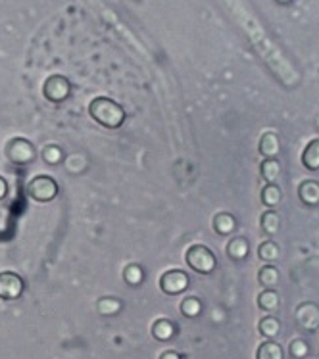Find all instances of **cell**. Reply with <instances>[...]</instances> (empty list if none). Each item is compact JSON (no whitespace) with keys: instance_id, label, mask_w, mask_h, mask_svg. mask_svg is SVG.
Masks as SVG:
<instances>
[{"instance_id":"obj_1","label":"cell","mask_w":319,"mask_h":359,"mask_svg":"<svg viewBox=\"0 0 319 359\" xmlns=\"http://www.w3.org/2000/svg\"><path fill=\"white\" fill-rule=\"evenodd\" d=\"M89 116L106 129H119L121 125L125 123L123 106L108 98V96H97L95 100H90Z\"/></svg>"},{"instance_id":"obj_23","label":"cell","mask_w":319,"mask_h":359,"mask_svg":"<svg viewBox=\"0 0 319 359\" xmlns=\"http://www.w3.org/2000/svg\"><path fill=\"white\" fill-rule=\"evenodd\" d=\"M258 256L262 262H275V259H279V246L273 241H266L258 248Z\"/></svg>"},{"instance_id":"obj_22","label":"cell","mask_w":319,"mask_h":359,"mask_svg":"<svg viewBox=\"0 0 319 359\" xmlns=\"http://www.w3.org/2000/svg\"><path fill=\"white\" fill-rule=\"evenodd\" d=\"M262 202L267 205V208H273L281 202V191H279V187H275V184H266L264 187V191H262Z\"/></svg>"},{"instance_id":"obj_6","label":"cell","mask_w":319,"mask_h":359,"mask_svg":"<svg viewBox=\"0 0 319 359\" xmlns=\"http://www.w3.org/2000/svg\"><path fill=\"white\" fill-rule=\"evenodd\" d=\"M25 290V283L14 271H2L0 273V300H18Z\"/></svg>"},{"instance_id":"obj_26","label":"cell","mask_w":319,"mask_h":359,"mask_svg":"<svg viewBox=\"0 0 319 359\" xmlns=\"http://www.w3.org/2000/svg\"><path fill=\"white\" fill-rule=\"evenodd\" d=\"M290 353L298 359L306 358V353H308V346H306L304 340H294V342L290 344Z\"/></svg>"},{"instance_id":"obj_9","label":"cell","mask_w":319,"mask_h":359,"mask_svg":"<svg viewBox=\"0 0 319 359\" xmlns=\"http://www.w3.org/2000/svg\"><path fill=\"white\" fill-rule=\"evenodd\" d=\"M298 196L306 205L319 204V184L315 181H304L298 189Z\"/></svg>"},{"instance_id":"obj_11","label":"cell","mask_w":319,"mask_h":359,"mask_svg":"<svg viewBox=\"0 0 319 359\" xmlns=\"http://www.w3.org/2000/svg\"><path fill=\"white\" fill-rule=\"evenodd\" d=\"M123 309V304L118 298H111V296H104L97 302V311L100 316L104 317H114L118 316L119 311Z\"/></svg>"},{"instance_id":"obj_4","label":"cell","mask_w":319,"mask_h":359,"mask_svg":"<svg viewBox=\"0 0 319 359\" xmlns=\"http://www.w3.org/2000/svg\"><path fill=\"white\" fill-rule=\"evenodd\" d=\"M43 95H45V98L48 102H64V100H67L69 95H72V83H69V79L64 77V75H50V77L45 81V85H43Z\"/></svg>"},{"instance_id":"obj_2","label":"cell","mask_w":319,"mask_h":359,"mask_svg":"<svg viewBox=\"0 0 319 359\" xmlns=\"http://www.w3.org/2000/svg\"><path fill=\"white\" fill-rule=\"evenodd\" d=\"M185 259L186 265L194 273H201V275H210L215 269L214 252L204 244H193L191 248L186 250Z\"/></svg>"},{"instance_id":"obj_20","label":"cell","mask_w":319,"mask_h":359,"mask_svg":"<svg viewBox=\"0 0 319 359\" xmlns=\"http://www.w3.org/2000/svg\"><path fill=\"white\" fill-rule=\"evenodd\" d=\"M227 254L233 259H245L248 256V242L245 238H235V241L229 242L227 246Z\"/></svg>"},{"instance_id":"obj_21","label":"cell","mask_w":319,"mask_h":359,"mask_svg":"<svg viewBox=\"0 0 319 359\" xmlns=\"http://www.w3.org/2000/svg\"><path fill=\"white\" fill-rule=\"evenodd\" d=\"M181 313L185 317H191V319L198 317L202 313V302L198 298H193V296L185 298L181 302Z\"/></svg>"},{"instance_id":"obj_3","label":"cell","mask_w":319,"mask_h":359,"mask_svg":"<svg viewBox=\"0 0 319 359\" xmlns=\"http://www.w3.org/2000/svg\"><path fill=\"white\" fill-rule=\"evenodd\" d=\"M58 183L54 181L53 177L48 175H39L33 177L27 184V196H29L33 202H39V204H48L53 202L56 196H58Z\"/></svg>"},{"instance_id":"obj_28","label":"cell","mask_w":319,"mask_h":359,"mask_svg":"<svg viewBox=\"0 0 319 359\" xmlns=\"http://www.w3.org/2000/svg\"><path fill=\"white\" fill-rule=\"evenodd\" d=\"M160 359H181V355L177 352H163Z\"/></svg>"},{"instance_id":"obj_12","label":"cell","mask_w":319,"mask_h":359,"mask_svg":"<svg viewBox=\"0 0 319 359\" xmlns=\"http://www.w3.org/2000/svg\"><path fill=\"white\" fill-rule=\"evenodd\" d=\"M302 163L306 169L310 171H318L319 169V139L312 140L308 147H306L304 154H302Z\"/></svg>"},{"instance_id":"obj_19","label":"cell","mask_w":319,"mask_h":359,"mask_svg":"<svg viewBox=\"0 0 319 359\" xmlns=\"http://www.w3.org/2000/svg\"><path fill=\"white\" fill-rule=\"evenodd\" d=\"M258 306H260L264 311H275V309L279 308V296H277V292L271 290V288H266V290L258 296Z\"/></svg>"},{"instance_id":"obj_14","label":"cell","mask_w":319,"mask_h":359,"mask_svg":"<svg viewBox=\"0 0 319 359\" xmlns=\"http://www.w3.org/2000/svg\"><path fill=\"white\" fill-rule=\"evenodd\" d=\"M262 175L267 181V184H275V181L279 179L281 175V165H279V161L275 160V158H269L262 163Z\"/></svg>"},{"instance_id":"obj_25","label":"cell","mask_w":319,"mask_h":359,"mask_svg":"<svg viewBox=\"0 0 319 359\" xmlns=\"http://www.w3.org/2000/svg\"><path fill=\"white\" fill-rule=\"evenodd\" d=\"M260 332L266 338H273L279 334V321L275 317H266L260 321Z\"/></svg>"},{"instance_id":"obj_7","label":"cell","mask_w":319,"mask_h":359,"mask_svg":"<svg viewBox=\"0 0 319 359\" xmlns=\"http://www.w3.org/2000/svg\"><path fill=\"white\" fill-rule=\"evenodd\" d=\"M6 154L15 165H27L35 160V147L27 139H14L8 144Z\"/></svg>"},{"instance_id":"obj_18","label":"cell","mask_w":319,"mask_h":359,"mask_svg":"<svg viewBox=\"0 0 319 359\" xmlns=\"http://www.w3.org/2000/svg\"><path fill=\"white\" fill-rule=\"evenodd\" d=\"M258 280H260V285L264 288H271L273 290L275 286L279 285V271L275 267H271V265H266V267H262Z\"/></svg>"},{"instance_id":"obj_13","label":"cell","mask_w":319,"mask_h":359,"mask_svg":"<svg viewBox=\"0 0 319 359\" xmlns=\"http://www.w3.org/2000/svg\"><path fill=\"white\" fill-rule=\"evenodd\" d=\"M260 152L266 156L267 160L277 156V152H279V140H277V135H273V133H266V135L262 137Z\"/></svg>"},{"instance_id":"obj_8","label":"cell","mask_w":319,"mask_h":359,"mask_svg":"<svg viewBox=\"0 0 319 359\" xmlns=\"http://www.w3.org/2000/svg\"><path fill=\"white\" fill-rule=\"evenodd\" d=\"M237 229V219L231 213H217L214 217V231L217 235L227 236Z\"/></svg>"},{"instance_id":"obj_27","label":"cell","mask_w":319,"mask_h":359,"mask_svg":"<svg viewBox=\"0 0 319 359\" xmlns=\"http://www.w3.org/2000/svg\"><path fill=\"white\" fill-rule=\"evenodd\" d=\"M6 194H8L6 179H4V177H0V202L6 198Z\"/></svg>"},{"instance_id":"obj_10","label":"cell","mask_w":319,"mask_h":359,"mask_svg":"<svg viewBox=\"0 0 319 359\" xmlns=\"http://www.w3.org/2000/svg\"><path fill=\"white\" fill-rule=\"evenodd\" d=\"M152 337L160 340V342H168V340L175 337V325L168 321V319H158L152 325Z\"/></svg>"},{"instance_id":"obj_29","label":"cell","mask_w":319,"mask_h":359,"mask_svg":"<svg viewBox=\"0 0 319 359\" xmlns=\"http://www.w3.org/2000/svg\"><path fill=\"white\" fill-rule=\"evenodd\" d=\"M275 2H279V4H290L292 0H275Z\"/></svg>"},{"instance_id":"obj_16","label":"cell","mask_w":319,"mask_h":359,"mask_svg":"<svg viewBox=\"0 0 319 359\" xmlns=\"http://www.w3.org/2000/svg\"><path fill=\"white\" fill-rule=\"evenodd\" d=\"M123 280H125L129 286H133V288L135 286L142 285V280H144V269L137 264L127 265L125 269H123Z\"/></svg>"},{"instance_id":"obj_17","label":"cell","mask_w":319,"mask_h":359,"mask_svg":"<svg viewBox=\"0 0 319 359\" xmlns=\"http://www.w3.org/2000/svg\"><path fill=\"white\" fill-rule=\"evenodd\" d=\"M279 227H281V219H279L277 212L269 210V212H266L262 215V231H264L266 235H275V233L279 231Z\"/></svg>"},{"instance_id":"obj_15","label":"cell","mask_w":319,"mask_h":359,"mask_svg":"<svg viewBox=\"0 0 319 359\" xmlns=\"http://www.w3.org/2000/svg\"><path fill=\"white\" fill-rule=\"evenodd\" d=\"M256 359H283V350L281 346L273 342V340H267L258 348Z\"/></svg>"},{"instance_id":"obj_24","label":"cell","mask_w":319,"mask_h":359,"mask_svg":"<svg viewBox=\"0 0 319 359\" xmlns=\"http://www.w3.org/2000/svg\"><path fill=\"white\" fill-rule=\"evenodd\" d=\"M43 160H45L48 165H58L60 161L64 160V150L60 147L50 144V147H46L45 150H43Z\"/></svg>"},{"instance_id":"obj_5","label":"cell","mask_w":319,"mask_h":359,"mask_svg":"<svg viewBox=\"0 0 319 359\" xmlns=\"http://www.w3.org/2000/svg\"><path fill=\"white\" fill-rule=\"evenodd\" d=\"M189 285H191L189 275L185 271H181V269H170L160 277V288L168 296H177V294L185 292Z\"/></svg>"}]
</instances>
